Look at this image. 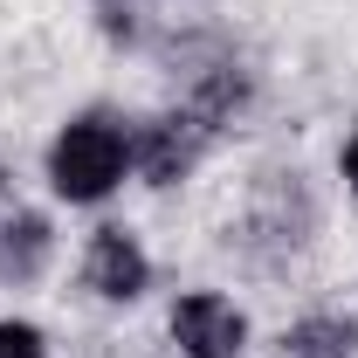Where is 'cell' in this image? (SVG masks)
I'll return each instance as SVG.
<instances>
[{"label":"cell","mask_w":358,"mask_h":358,"mask_svg":"<svg viewBox=\"0 0 358 358\" xmlns=\"http://www.w3.org/2000/svg\"><path fill=\"white\" fill-rule=\"evenodd\" d=\"M331 200L303 159H262L221 221V255L255 282H289L324 248Z\"/></svg>","instance_id":"obj_1"},{"label":"cell","mask_w":358,"mask_h":358,"mask_svg":"<svg viewBox=\"0 0 358 358\" xmlns=\"http://www.w3.org/2000/svg\"><path fill=\"white\" fill-rule=\"evenodd\" d=\"M131 117L124 103H76L42 145V193L69 214H103L131 186Z\"/></svg>","instance_id":"obj_2"},{"label":"cell","mask_w":358,"mask_h":358,"mask_svg":"<svg viewBox=\"0 0 358 358\" xmlns=\"http://www.w3.org/2000/svg\"><path fill=\"white\" fill-rule=\"evenodd\" d=\"M214 152H221V138L173 96L159 110L131 117V186H145V193H186L214 166Z\"/></svg>","instance_id":"obj_3"},{"label":"cell","mask_w":358,"mask_h":358,"mask_svg":"<svg viewBox=\"0 0 358 358\" xmlns=\"http://www.w3.org/2000/svg\"><path fill=\"white\" fill-rule=\"evenodd\" d=\"M159 345L173 358H255V310L221 282H186L159 310Z\"/></svg>","instance_id":"obj_4"},{"label":"cell","mask_w":358,"mask_h":358,"mask_svg":"<svg viewBox=\"0 0 358 358\" xmlns=\"http://www.w3.org/2000/svg\"><path fill=\"white\" fill-rule=\"evenodd\" d=\"M76 289H83L96 310H117V317L138 310V303L159 289V255H152L145 227L103 214V221L83 234V248H76Z\"/></svg>","instance_id":"obj_5"},{"label":"cell","mask_w":358,"mask_h":358,"mask_svg":"<svg viewBox=\"0 0 358 358\" xmlns=\"http://www.w3.org/2000/svg\"><path fill=\"white\" fill-rule=\"evenodd\" d=\"M173 103H186L221 145H234V131H248V124L262 117V103H268V62L248 48V35H241V42L227 48V55H214L200 76H186V83L173 90Z\"/></svg>","instance_id":"obj_6"},{"label":"cell","mask_w":358,"mask_h":358,"mask_svg":"<svg viewBox=\"0 0 358 358\" xmlns=\"http://www.w3.org/2000/svg\"><path fill=\"white\" fill-rule=\"evenodd\" d=\"M62 262V234H55V214L48 207H21L7 200L0 207V289H42Z\"/></svg>","instance_id":"obj_7"},{"label":"cell","mask_w":358,"mask_h":358,"mask_svg":"<svg viewBox=\"0 0 358 358\" xmlns=\"http://www.w3.org/2000/svg\"><path fill=\"white\" fill-rule=\"evenodd\" d=\"M275 358H358V310L352 303H303L282 317Z\"/></svg>","instance_id":"obj_8"},{"label":"cell","mask_w":358,"mask_h":358,"mask_svg":"<svg viewBox=\"0 0 358 358\" xmlns=\"http://www.w3.org/2000/svg\"><path fill=\"white\" fill-rule=\"evenodd\" d=\"M0 358H55L48 324L28 310H0Z\"/></svg>","instance_id":"obj_9"},{"label":"cell","mask_w":358,"mask_h":358,"mask_svg":"<svg viewBox=\"0 0 358 358\" xmlns=\"http://www.w3.org/2000/svg\"><path fill=\"white\" fill-rule=\"evenodd\" d=\"M331 179H338L345 200H358V124L338 138V152H331Z\"/></svg>","instance_id":"obj_10"},{"label":"cell","mask_w":358,"mask_h":358,"mask_svg":"<svg viewBox=\"0 0 358 358\" xmlns=\"http://www.w3.org/2000/svg\"><path fill=\"white\" fill-rule=\"evenodd\" d=\"M0 207H7V200H0Z\"/></svg>","instance_id":"obj_11"}]
</instances>
